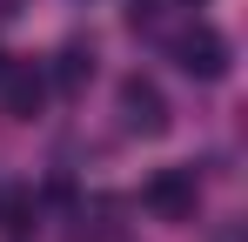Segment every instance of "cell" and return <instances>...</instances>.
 I'll return each instance as SVG.
<instances>
[{
    "label": "cell",
    "instance_id": "6da1fadb",
    "mask_svg": "<svg viewBox=\"0 0 248 242\" xmlns=\"http://www.w3.org/2000/svg\"><path fill=\"white\" fill-rule=\"evenodd\" d=\"M168 54H174V68H181V74H195V81H228V61H235L228 34H215L208 20L181 27V34L168 40Z\"/></svg>",
    "mask_w": 248,
    "mask_h": 242
},
{
    "label": "cell",
    "instance_id": "7a4b0ae2",
    "mask_svg": "<svg viewBox=\"0 0 248 242\" xmlns=\"http://www.w3.org/2000/svg\"><path fill=\"white\" fill-rule=\"evenodd\" d=\"M114 108H121V128H127V135H148V141L168 135V121H174V115H168V94L148 74H127L121 87H114Z\"/></svg>",
    "mask_w": 248,
    "mask_h": 242
},
{
    "label": "cell",
    "instance_id": "3957f363",
    "mask_svg": "<svg viewBox=\"0 0 248 242\" xmlns=\"http://www.w3.org/2000/svg\"><path fill=\"white\" fill-rule=\"evenodd\" d=\"M141 208H148L155 222H195V208H202V182H195V168H161V175L141 189Z\"/></svg>",
    "mask_w": 248,
    "mask_h": 242
},
{
    "label": "cell",
    "instance_id": "277c9868",
    "mask_svg": "<svg viewBox=\"0 0 248 242\" xmlns=\"http://www.w3.org/2000/svg\"><path fill=\"white\" fill-rule=\"evenodd\" d=\"M0 108H7L14 121H34L47 108V68H27V61L0 68Z\"/></svg>",
    "mask_w": 248,
    "mask_h": 242
},
{
    "label": "cell",
    "instance_id": "5b68a950",
    "mask_svg": "<svg viewBox=\"0 0 248 242\" xmlns=\"http://www.w3.org/2000/svg\"><path fill=\"white\" fill-rule=\"evenodd\" d=\"M87 81H94V40H67V47L54 54V74H47V87H61V94H81Z\"/></svg>",
    "mask_w": 248,
    "mask_h": 242
},
{
    "label": "cell",
    "instance_id": "8992f818",
    "mask_svg": "<svg viewBox=\"0 0 248 242\" xmlns=\"http://www.w3.org/2000/svg\"><path fill=\"white\" fill-rule=\"evenodd\" d=\"M0 229H7V236H27V229H34V195L0 189Z\"/></svg>",
    "mask_w": 248,
    "mask_h": 242
},
{
    "label": "cell",
    "instance_id": "52a82bcc",
    "mask_svg": "<svg viewBox=\"0 0 248 242\" xmlns=\"http://www.w3.org/2000/svg\"><path fill=\"white\" fill-rule=\"evenodd\" d=\"M174 7H202V0H174Z\"/></svg>",
    "mask_w": 248,
    "mask_h": 242
},
{
    "label": "cell",
    "instance_id": "ba28073f",
    "mask_svg": "<svg viewBox=\"0 0 248 242\" xmlns=\"http://www.w3.org/2000/svg\"><path fill=\"white\" fill-rule=\"evenodd\" d=\"M0 68H7V61H0Z\"/></svg>",
    "mask_w": 248,
    "mask_h": 242
}]
</instances>
